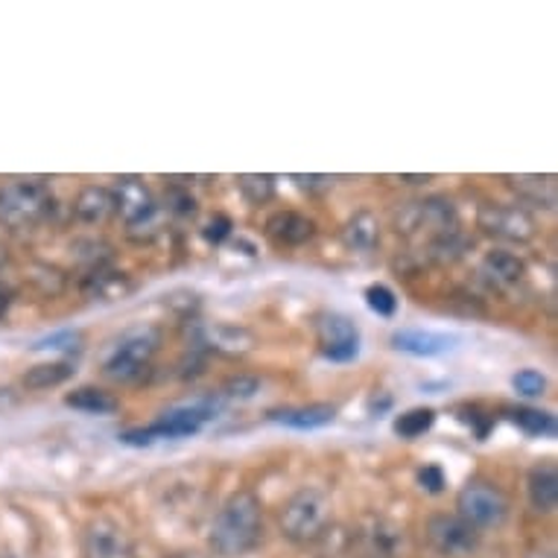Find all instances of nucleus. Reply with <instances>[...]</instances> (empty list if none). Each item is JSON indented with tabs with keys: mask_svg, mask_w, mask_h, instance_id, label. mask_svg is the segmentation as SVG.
I'll return each mask as SVG.
<instances>
[{
	"mask_svg": "<svg viewBox=\"0 0 558 558\" xmlns=\"http://www.w3.org/2000/svg\"><path fill=\"white\" fill-rule=\"evenodd\" d=\"M264 538V506L255 492H234L214 518L208 544L214 556L243 558Z\"/></svg>",
	"mask_w": 558,
	"mask_h": 558,
	"instance_id": "obj_1",
	"label": "nucleus"
},
{
	"mask_svg": "<svg viewBox=\"0 0 558 558\" xmlns=\"http://www.w3.org/2000/svg\"><path fill=\"white\" fill-rule=\"evenodd\" d=\"M226 407L222 395H205V398H196L191 403H179V407H170L158 415L156 422L147 424V427H132V430L120 433V445H129V448H149L156 445L158 439H187V436H196L208 424L217 418Z\"/></svg>",
	"mask_w": 558,
	"mask_h": 558,
	"instance_id": "obj_2",
	"label": "nucleus"
},
{
	"mask_svg": "<svg viewBox=\"0 0 558 558\" xmlns=\"http://www.w3.org/2000/svg\"><path fill=\"white\" fill-rule=\"evenodd\" d=\"M330 495L319 485H304L284 504L278 514V526L295 547H313L330 526Z\"/></svg>",
	"mask_w": 558,
	"mask_h": 558,
	"instance_id": "obj_3",
	"label": "nucleus"
},
{
	"mask_svg": "<svg viewBox=\"0 0 558 558\" xmlns=\"http://www.w3.org/2000/svg\"><path fill=\"white\" fill-rule=\"evenodd\" d=\"M53 211V193L41 179H10L0 184V229L27 231Z\"/></svg>",
	"mask_w": 558,
	"mask_h": 558,
	"instance_id": "obj_4",
	"label": "nucleus"
},
{
	"mask_svg": "<svg viewBox=\"0 0 558 558\" xmlns=\"http://www.w3.org/2000/svg\"><path fill=\"white\" fill-rule=\"evenodd\" d=\"M457 514L465 523H471L476 532L500 530L509 514H512V500L504 488L485 476H471L457 495Z\"/></svg>",
	"mask_w": 558,
	"mask_h": 558,
	"instance_id": "obj_5",
	"label": "nucleus"
},
{
	"mask_svg": "<svg viewBox=\"0 0 558 558\" xmlns=\"http://www.w3.org/2000/svg\"><path fill=\"white\" fill-rule=\"evenodd\" d=\"M161 345L156 328H132L111 345L109 357L102 360V375L114 384H135L144 377Z\"/></svg>",
	"mask_w": 558,
	"mask_h": 558,
	"instance_id": "obj_6",
	"label": "nucleus"
},
{
	"mask_svg": "<svg viewBox=\"0 0 558 558\" xmlns=\"http://www.w3.org/2000/svg\"><path fill=\"white\" fill-rule=\"evenodd\" d=\"M459 229L457 208L448 196H427V199L407 202L401 211L395 214V231L403 238L427 234V243L445 231Z\"/></svg>",
	"mask_w": 558,
	"mask_h": 558,
	"instance_id": "obj_7",
	"label": "nucleus"
},
{
	"mask_svg": "<svg viewBox=\"0 0 558 558\" xmlns=\"http://www.w3.org/2000/svg\"><path fill=\"white\" fill-rule=\"evenodd\" d=\"M424 538L441 558H471L483 544V532H476L457 512H436L424 523Z\"/></svg>",
	"mask_w": 558,
	"mask_h": 558,
	"instance_id": "obj_8",
	"label": "nucleus"
},
{
	"mask_svg": "<svg viewBox=\"0 0 558 558\" xmlns=\"http://www.w3.org/2000/svg\"><path fill=\"white\" fill-rule=\"evenodd\" d=\"M476 226L483 234L504 243H530L535 238V217L521 205H504V202H483L476 211Z\"/></svg>",
	"mask_w": 558,
	"mask_h": 558,
	"instance_id": "obj_9",
	"label": "nucleus"
},
{
	"mask_svg": "<svg viewBox=\"0 0 558 558\" xmlns=\"http://www.w3.org/2000/svg\"><path fill=\"white\" fill-rule=\"evenodd\" d=\"M85 558H137L135 541L126 526L109 514H94L83 530Z\"/></svg>",
	"mask_w": 558,
	"mask_h": 558,
	"instance_id": "obj_10",
	"label": "nucleus"
},
{
	"mask_svg": "<svg viewBox=\"0 0 558 558\" xmlns=\"http://www.w3.org/2000/svg\"><path fill=\"white\" fill-rule=\"evenodd\" d=\"M316 345L330 363H351L360 354V328L342 313H322L316 319Z\"/></svg>",
	"mask_w": 558,
	"mask_h": 558,
	"instance_id": "obj_11",
	"label": "nucleus"
},
{
	"mask_svg": "<svg viewBox=\"0 0 558 558\" xmlns=\"http://www.w3.org/2000/svg\"><path fill=\"white\" fill-rule=\"evenodd\" d=\"M109 191L111 199H114V214H120L126 229H141V226L153 222V217L158 214L156 196L144 184V179H137V175H120Z\"/></svg>",
	"mask_w": 558,
	"mask_h": 558,
	"instance_id": "obj_12",
	"label": "nucleus"
},
{
	"mask_svg": "<svg viewBox=\"0 0 558 558\" xmlns=\"http://www.w3.org/2000/svg\"><path fill=\"white\" fill-rule=\"evenodd\" d=\"M316 220L302 211H275L266 217L264 234L278 248H302L316 238Z\"/></svg>",
	"mask_w": 558,
	"mask_h": 558,
	"instance_id": "obj_13",
	"label": "nucleus"
},
{
	"mask_svg": "<svg viewBox=\"0 0 558 558\" xmlns=\"http://www.w3.org/2000/svg\"><path fill=\"white\" fill-rule=\"evenodd\" d=\"M392 348L401 354L412 357H441L459 345L457 333H441V330H422V328H403L392 333Z\"/></svg>",
	"mask_w": 558,
	"mask_h": 558,
	"instance_id": "obj_14",
	"label": "nucleus"
},
{
	"mask_svg": "<svg viewBox=\"0 0 558 558\" xmlns=\"http://www.w3.org/2000/svg\"><path fill=\"white\" fill-rule=\"evenodd\" d=\"M363 541L368 547V558H401L410 547V535L403 530L401 523L386 521V518H377L372 521L366 532H363Z\"/></svg>",
	"mask_w": 558,
	"mask_h": 558,
	"instance_id": "obj_15",
	"label": "nucleus"
},
{
	"mask_svg": "<svg viewBox=\"0 0 558 558\" xmlns=\"http://www.w3.org/2000/svg\"><path fill=\"white\" fill-rule=\"evenodd\" d=\"M269 422L284 424L290 430H319L337 422V407L333 403H307V407H284L266 415Z\"/></svg>",
	"mask_w": 558,
	"mask_h": 558,
	"instance_id": "obj_16",
	"label": "nucleus"
},
{
	"mask_svg": "<svg viewBox=\"0 0 558 558\" xmlns=\"http://www.w3.org/2000/svg\"><path fill=\"white\" fill-rule=\"evenodd\" d=\"M480 272L495 287H518L526 278V260L506 248H492L480 260Z\"/></svg>",
	"mask_w": 558,
	"mask_h": 558,
	"instance_id": "obj_17",
	"label": "nucleus"
},
{
	"mask_svg": "<svg viewBox=\"0 0 558 558\" xmlns=\"http://www.w3.org/2000/svg\"><path fill=\"white\" fill-rule=\"evenodd\" d=\"M526 495L538 514L556 512L558 506V468L553 462H541L526 476Z\"/></svg>",
	"mask_w": 558,
	"mask_h": 558,
	"instance_id": "obj_18",
	"label": "nucleus"
},
{
	"mask_svg": "<svg viewBox=\"0 0 558 558\" xmlns=\"http://www.w3.org/2000/svg\"><path fill=\"white\" fill-rule=\"evenodd\" d=\"M342 246L354 255H372L380 246V222L372 211H357L342 226Z\"/></svg>",
	"mask_w": 558,
	"mask_h": 558,
	"instance_id": "obj_19",
	"label": "nucleus"
},
{
	"mask_svg": "<svg viewBox=\"0 0 558 558\" xmlns=\"http://www.w3.org/2000/svg\"><path fill=\"white\" fill-rule=\"evenodd\" d=\"M114 214V199L109 187L102 184H85L74 199V217L85 226H102Z\"/></svg>",
	"mask_w": 558,
	"mask_h": 558,
	"instance_id": "obj_20",
	"label": "nucleus"
},
{
	"mask_svg": "<svg viewBox=\"0 0 558 558\" xmlns=\"http://www.w3.org/2000/svg\"><path fill=\"white\" fill-rule=\"evenodd\" d=\"M509 184L526 205L535 208H556V179L553 175H509Z\"/></svg>",
	"mask_w": 558,
	"mask_h": 558,
	"instance_id": "obj_21",
	"label": "nucleus"
},
{
	"mask_svg": "<svg viewBox=\"0 0 558 558\" xmlns=\"http://www.w3.org/2000/svg\"><path fill=\"white\" fill-rule=\"evenodd\" d=\"M85 295L94 302H118L123 295L132 293V281L126 272H111V269H97L85 278Z\"/></svg>",
	"mask_w": 558,
	"mask_h": 558,
	"instance_id": "obj_22",
	"label": "nucleus"
},
{
	"mask_svg": "<svg viewBox=\"0 0 558 558\" xmlns=\"http://www.w3.org/2000/svg\"><path fill=\"white\" fill-rule=\"evenodd\" d=\"M202 342L211 345L214 351H222V354H246V351H252V337L246 330L226 325V322H217L214 328L202 330Z\"/></svg>",
	"mask_w": 558,
	"mask_h": 558,
	"instance_id": "obj_23",
	"label": "nucleus"
},
{
	"mask_svg": "<svg viewBox=\"0 0 558 558\" xmlns=\"http://www.w3.org/2000/svg\"><path fill=\"white\" fill-rule=\"evenodd\" d=\"M64 403L80 412H88V415H111V412L120 410L118 398L106 389H97V386H80L74 392L64 395Z\"/></svg>",
	"mask_w": 558,
	"mask_h": 558,
	"instance_id": "obj_24",
	"label": "nucleus"
},
{
	"mask_svg": "<svg viewBox=\"0 0 558 558\" xmlns=\"http://www.w3.org/2000/svg\"><path fill=\"white\" fill-rule=\"evenodd\" d=\"M512 424H518L526 436L535 439H553L556 436V415H549L544 410H532V407H514L509 410Z\"/></svg>",
	"mask_w": 558,
	"mask_h": 558,
	"instance_id": "obj_25",
	"label": "nucleus"
},
{
	"mask_svg": "<svg viewBox=\"0 0 558 558\" xmlns=\"http://www.w3.org/2000/svg\"><path fill=\"white\" fill-rule=\"evenodd\" d=\"M74 375H76L74 363H68V360H59V363H41V366H33L27 375H24V386H27V389H53V386L68 384Z\"/></svg>",
	"mask_w": 558,
	"mask_h": 558,
	"instance_id": "obj_26",
	"label": "nucleus"
},
{
	"mask_svg": "<svg viewBox=\"0 0 558 558\" xmlns=\"http://www.w3.org/2000/svg\"><path fill=\"white\" fill-rule=\"evenodd\" d=\"M433 424H436V410H430V407H415V410L401 412V415L395 418L392 430L398 439L412 441L430 430Z\"/></svg>",
	"mask_w": 558,
	"mask_h": 558,
	"instance_id": "obj_27",
	"label": "nucleus"
},
{
	"mask_svg": "<svg viewBox=\"0 0 558 558\" xmlns=\"http://www.w3.org/2000/svg\"><path fill=\"white\" fill-rule=\"evenodd\" d=\"M238 191L248 205H266L275 196V179L266 173L238 175Z\"/></svg>",
	"mask_w": 558,
	"mask_h": 558,
	"instance_id": "obj_28",
	"label": "nucleus"
},
{
	"mask_svg": "<svg viewBox=\"0 0 558 558\" xmlns=\"http://www.w3.org/2000/svg\"><path fill=\"white\" fill-rule=\"evenodd\" d=\"M366 304L368 311L377 313V316H384V319H392L395 313H398V295H395L386 284L366 287Z\"/></svg>",
	"mask_w": 558,
	"mask_h": 558,
	"instance_id": "obj_29",
	"label": "nucleus"
},
{
	"mask_svg": "<svg viewBox=\"0 0 558 558\" xmlns=\"http://www.w3.org/2000/svg\"><path fill=\"white\" fill-rule=\"evenodd\" d=\"M36 351H64V354H76L83 351V333L76 330H59V333H50L47 339L36 342Z\"/></svg>",
	"mask_w": 558,
	"mask_h": 558,
	"instance_id": "obj_30",
	"label": "nucleus"
},
{
	"mask_svg": "<svg viewBox=\"0 0 558 558\" xmlns=\"http://www.w3.org/2000/svg\"><path fill=\"white\" fill-rule=\"evenodd\" d=\"M514 392L523 395V398H541V395L547 392V377L541 375L538 368H523L518 375L512 377Z\"/></svg>",
	"mask_w": 558,
	"mask_h": 558,
	"instance_id": "obj_31",
	"label": "nucleus"
},
{
	"mask_svg": "<svg viewBox=\"0 0 558 558\" xmlns=\"http://www.w3.org/2000/svg\"><path fill=\"white\" fill-rule=\"evenodd\" d=\"M459 412H462L459 418H462V422H465L468 427L474 430V436L480 441H483L485 436H488V430L495 427V415L483 412L480 407H476V403H465V407H459Z\"/></svg>",
	"mask_w": 558,
	"mask_h": 558,
	"instance_id": "obj_32",
	"label": "nucleus"
},
{
	"mask_svg": "<svg viewBox=\"0 0 558 558\" xmlns=\"http://www.w3.org/2000/svg\"><path fill=\"white\" fill-rule=\"evenodd\" d=\"M260 384H257V377H231L229 384L222 386V401H248V398H255Z\"/></svg>",
	"mask_w": 558,
	"mask_h": 558,
	"instance_id": "obj_33",
	"label": "nucleus"
},
{
	"mask_svg": "<svg viewBox=\"0 0 558 558\" xmlns=\"http://www.w3.org/2000/svg\"><path fill=\"white\" fill-rule=\"evenodd\" d=\"M231 234H234V222H231V217H226V214H214V220H208V226L202 229V238L208 240V243H214V246L226 243Z\"/></svg>",
	"mask_w": 558,
	"mask_h": 558,
	"instance_id": "obj_34",
	"label": "nucleus"
},
{
	"mask_svg": "<svg viewBox=\"0 0 558 558\" xmlns=\"http://www.w3.org/2000/svg\"><path fill=\"white\" fill-rule=\"evenodd\" d=\"M418 485H422L427 495H441L445 488H448V476L441 471V465H424L418 468V474H415Z\"/></svg>",
	"mask_w": 558,
	"mask_h": 558,
	"instance_id": "obj_35",
	"label": "nucleus"
},
{
	"mask_svg": "<svg viewBox=\"0 0 558 558\" xmlns=\"http://www.w3.org/2000/svg\"><path fill=\"white\" fill-rule=\"evenodd\" d=\"M293 182L307 193H325L333 187V179H330V175H293Z\"/></svg>",
	"mask_w": 558,
	"mask_h": 558,
	"instance_id": "obj_36",
	"label": "nucleus"
},
{
	"mask_svg": "<svg viewBox=\"0 0 558 558\" xmlns=\"http://www.w3.org/2000/svg\"><path fill=\"white\" fill-rule=\"evenodd\" d=\"M167 205H170V211L179 214V217H187V214H196V199H193L191 193L173 191V193H170V199H167Z\"/></svg>",
	"mask_w": 558,
	"mask_h": 558,
	"instance_id": "obj_37",
	"label": "nucleus"
},
{
	"mask_svg": "<svg viewBox=\"0 0 558 558\" xmlns=\"http://www.w3.org/2000/svg\"><path fill=\"white\" fill-rule=\"evenodd\" d=\"M523 558H556V549L544 547V544H535L532 549H526V556Z\"/></svg>",
	"mask_w": 558,
	"mask_h": 558,
	"instance_id": "obj_38",
	"label": "nucleus"
},
{
	"mask_svg": "<svg viewBox=\"0 0 558 558\" xmlns=\"http://www.w3.org/2000/svg\"><path fill=\"white\" fill-rule=\"evenodd\" d=\"M10 304H12V293L7 290V287L0 284V319L7 316V311H10Z\"/></svg>",
	"mask_w": 558,
	"mask_h": 558,
	"instance_id": "obj_39",
	"label": "nucleus"
},
{
	"mask_svg": "<svg viewBox=\"0 0 558 558\" xmlns=\"http://www.w3.org/2000/svg\"><path fill=\"white\" fill-rule=\"evenodd\" d=\"M3 260H7V246L0 243V264H3Z\"/></svg>",
	"mask_w": 558,
	"mask_h": 558,
	"instance_id": "obj_40",
	"label": "nucleus"
},
{
	"mask_svg": "<svg viewBox=\"0 0 558 558\" xmlns=\"http://www.w3.org/2000/svg\"><path fill=\"white\" fill-rule=\"evenodd\" d=\"M360 558H368V556H360Z\"/></svg>",
	"mask_w": 558,
	"mask_h": 558,
	"instance_id": "obj_41",
	"label": "nucleus"
}]
</instances>
